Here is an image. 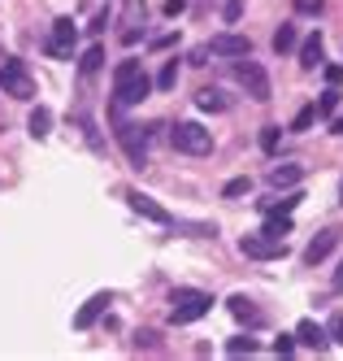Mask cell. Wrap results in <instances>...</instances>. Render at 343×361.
<instances>
[{
    "label": "cell",
    "mask_w": 343,
    "mask_h": 361,
    "mask_svg": "<svg viewBox=\"0 0 343 361\" xmlns=\"http://www.w3.org/2000/svg\"><path fill=\"white\" fill-rule=\"evenodd\" d=\"M335 109H339V87H326L318 100V118H335Z\"/></svg>",
    "instance_id": "cell-26"
},
{
    "label": "cell",
    "mask_w": 343,
    "mask_h": 361,
    "mask_svg": "<svg viewBox=\"0 0 343 361\" xmlns=\"http://www.w3.org/2000/svg\"><path fill=\"white\" fill-rule=\"evenodd\" d=\"M278 135H282V126H266V131H261V148L274 152L278 148Z\"/></svg>",
    "instance_id": "cell-29"
},
{
    "label": "cell",
    "mask_w": 343,
    "mask_h": 361,
    "mask_svg": "<svg viewBox=\"0 0 343 361\" xmlns=\"http://www.w3.org/2000/svg\"><path fill=\"white\" fill-rule=\"evenodd\" d=\"M109 305H113V292H96V296H92V300L74 314V326H78V331H87V326L104 314V309H109Z\"/></svg>",
    "instance_id": "cell-12"
},
{
    "label": "cell",
    "mask_w": 343,
    "mask_h": 361,
    "mask_svg": "<svg viewBox=\"0 0 343 361\" xmlns=\"http://www.w3.org/2000/svg\"><path fill=\"white\" fill-rule=\"evenodd\" d=\"M300 178H304V166L300 161H278L270 170V188H296Z\"/></svg>",
    "instance_id": "cell-15"
},
{
    "label": "cell",
    "mask_w": 343,
    "mask_h": 361,
    "mask_svg": "<svg viewBox=\"0 0 343 361\" xmlns=\"http://www.w3.org/2000/svg\"><path fill=\"white\" fill-rule=\"evenodd\" d=\"M322 5H326V0H296L300 13H322Z\"/></svg>",
    "instance_id": "cell-33"
},
{
    "label": "cell",
    "mask_w": 343,
    "mask_h": 361,
    "mask_svg": "<svg viewBox=\"0 0 343 361\" xmlns=\"http://www.w3.org/2000/svg\"><path fill=\"white\" fill-rule=\"evenodd\" d=\"M208 53L235 61V57H248V53H252V39H248V35H239V31H222V35L208 39Z\"/></svg>",
    "instance_id": "cell-9"
},
{
    "label": "cell",
    "mask_w": 343,
    "mask_h": 361,
    "mask_svg": "<svg viewBox=\"0 0 343 361\" xmlns=\"http://www.w3.org/2000/svg\"><path fill=\"white\" fill-rule=\"evenodd\" d=\"M226 309H230V314L239 318V322H248V326H261V322H266V314H261V309H256L248 296H230V300H226Z\"/></svg>",
    "instance_id": "cell-17"
},
{
    "label": "cell",
    "mask_w": 343,
    "mask_h": 361,
    "mask_svg": "<svg viewBox=\"0 0 343 361\" xmlns=\"http://www.w3.org/2000/svg\"><path fill=\"white\" fill-rule=\"evenodd\" d=\"M182 9H187V0H166V18H178Z\"/></svg>",
    "instance_id": "cell-36"
},
{
    "label": "cell",
    "mask_w": 343,
    "mask_h": 361,
    "mask_svg": "<svg viewBox=\"0 0 343 361\" xmlns=\"http://www.w3.org/2000/svg\"><path fill=\"white\" fill-rule=\"evenodd\" d=\"M335 244H339V231H322V235H318V240H313V244L304 248V262H308V266L326 262V257L335 252Z\"/></svg>",
    "instance_id": "cell-14"
},
{
    "label": "cell",
    "mask_w": 343,
    "mask_h": 361,
    "mask_svg": "<svg viewBox=\"0 0 343 361\" xmlns=\"http://www.w3.org/2000/svg\"><path fill=\"white\" fill-rule=\"evenodd\" d=\"M252 353H256L252 335H235V340H226V357H252Z\"/></svg>",
    "instance_id": "cell-23"
},
{
    "label": "cell",
    "mask_w": 343,
    "mask_h": 361,
    "mask_svg": "<svg viewBox=\"0 0 343 361\" xmlns=\"http://www.w3.org/2000/svg\"><path fill=\"white\" fill-rule=\"evenodd\" d=\"M126 200H130V209H135L139 218H148V222H156V226H170V222H174V214L166 209V204H156V200L144 196V192H126Z\"/></svg>",
    "instance_id": "cell-11"
},
{
    "label": "cell",
    "mask_w": 343,
    "mask_h": 361,
    "mask_svg": "<svg viewBox=\"0 0 343 361\" xmlns=\"http://www.w3.org/2000/svg\"><path fill=\"white\" fill-rule=\"evenodd\" d=\"M313 122H318V105H304V109L296 114V122H292V131H308Z\"/></svg>",
    "instance_id": "cell-27"
},
{
    "label": "cell",
    "mask_w": 343,
    "mask_h": 361,
    "mask_svg": "<svg viewBox=\"0 0 343 361\" xmlns=\"http://www.w3.org/2000/svg\"><path fill=\"white\" fill-rule=\"evenodd\" d=\"M230 74H235V83H239L252 100H270V74H266V66H261V61H252V53L248 57H235L230 61Z\"/></svg>",
    "instance_id": "cell-3"
},
{
    "label": "cell",
    "mask_w": 343,
    "mask_h": 361,
    "mask_svg": "<svg viewBox=\"0 0 343 361\" xmlns=\"http://www.w3.org/2000/svg\"><path fill=\"white\" fill-rule=\"evenodd\" d=\"M335 292H343V262H339V270H335Z\"/></svg>",
    "instance_id": "cell-38"
},
{
    "label": "cell",
    "mask_w": 343,
    "mask_h": 361,
    "mask_svg": "<svg viewBox=\"0 0 343 361\" xmlns=\"http://www.w3.org/2000/svg\"><path fill=\"white\" fill-rule=\"evenodd\" d=\"M339 204H343V188H339Z\"/></svg>",
    "instance_id": "cell-39"
},
{
    "label": "cell",
    "mask_w": 343,
    "mask_h": 361,
    "mask_svg": "<svg viewBox=\"0 0 343 361\" xmlns=\"http://www.w3.org/2000/svg\"><path fill=\"white\" fill-rule=\"evenodd\" d=\"M296 48H300V66H304V70H318V66H322V53H326L322 31H313V35H308L304 44H296Z\"/></svg>",
    "instance_id": "cell-16"
},
{
    "label": "cell",
    "mask_w": 343,
    "mask_h": 361,
    "mask_svg": "<svg viewBox=\"0 0 343 361\" xmlns=\"http://www.w3.org/2000/svg\"><path fill=\"white\" fill-rule=\"evenodd\" d=\"M296 344H304V348H318V353H322V348L330 344V335H326V326H322V322L304 318V322L296 326Z\"/></svg>",
    "instance_id": "cell-13"
},
{
    "label": "cell",
    "mask_w": 343,
    "mask_h": 361,
    "mask_svg": "<svg viewBox=\"0 0 343 361\" xmlns=\"http://www.w3.org/2000/svg\"><path fill=\"white\" fill-rule=\"evenodd\" d=\"M330 131H335V135H343V114H339V118H330Z\"/></svg>",
    "instance_id": "cell-37"
},
{
    "label": "cell",
    "mask_w": 343,
    "mask_h": 361,
    "mask_svg": "<svg viewBox=\"0 0 343 361\" xmlns=\"http://www.w3.org/2000/svg\"><path fill=\"white\" fill-rule=\"evenodd\" d=\"M239 252H244V257H252V262H278V257H287V240L244 235V240H239Z\"/></svg>",
    "instance_id": "cell-8"
},
{
    "label": "cell",
    "mask_w": 343,
    "mask_h": 361,
    "mask_svg": "<svg viewBox=\"0 0 343 361\" xmlns=\"http://www.w3.org/2000/svg\"><path fill=\"white\" fill-rule=\"evenodd\" d=\"M148 96H152V79H148L144 61H135V57L118 61V70H113V105L130 109V105H144Z\"/></svg>",
    "instance_id": "cell-1"
},
{
    "label": "cell",
    "mask_w": 343,
    "mask_h": 361,
    "mask_svg": "<svg viewBox=\"0 0 343 361\" xmlns=\"http://www.w3.org/2000/svg\"><path fill=\"white\" fill-rule=\"evenodd\" d=\"M26 126H31V135H35V140H44V135L52 131V114L39 105V109H31V122H26Z\"/></svg>",
    "instance_id": "cell-22"
},
{
    "label": "cell",
    "mask_w": 343,
    "mask_h": 361,
    "mask_svg": "<svg viewBox=\"0 0 343 361\" xmlns=\"http://www.w3.org/2000/svg\"><path fill=\"white\" fill-rule=\"evenodd\" d=\"M113 135H118V144L126 148V157L135 161V166L148 161V131H144V126H135V122H118Z\"/></svg>",
    "instance_id": "cell-7"
},
{
    "label": "cell",
    "mask_w": 343,
    "mask_h": 361,
    "mask_svg": "<svg viewBox=\"0 0 343 361\" xmlns=\"http://www.w3.org/2000/svg\"><path fill=\"white\" fill-rule=\"evenodd\" d=\"M326 335H330V340H339V344H343V314H335V322L326 326Z\"/></svg>",
    "instance_id": "cell-34"
},
{
    "label": "cell",
    "mask_w": 343,
    "mask_h": 361,
    "mask_svg": "<svg viewBox=\"0 0 343 361\" xmlns=\"http://www.w3.org/2000/svg\"><path fill=\"white\" fill-rule=\"evenodd\" d=\"M248 192H252V178H230L222 188V196H248Z\"/></svg>",
    "instance_id": "cell-28"
},
{
    "label": "cell",
    "mask_w": 343,
    "mask_h": 361,
    "mask_svg": "<svg viewBox=\"0 0 343 361\" xmlns=\"http://www.w3.org/2000/svg\"><path fill=\"white\" fill-rule=\"evenodd\" d=\"M196 105H200L204 114H222V109H230V100H226L222 87H204V92L196 96Z\"/></svg>",
    "instance_id": "cell-19"
},
{
    "label": "cell",
    "mask_w": 343,
    "mask_h": 361,
    "mask_svg": "<svg viewBox=\"0 0 343 361\" xmlns=\"http://www.w3.org/2000/svg\"><path fill=\"white\" fill-rule=\"evenodd\" d=\"M100 66H104V48H100V44H92L87 53H83V61H78V70H83V74H96Z\"/></svg>",
    "instance_id": "cell-24"
},
{
    "label": "cell",
    "mask_w": 343,
    "mask_h": 361,
    "mask_svg": "<svg viewBox=\"0 0 343 361\" xmlns=\"http://www.w3.org/2000/svg\"><path fill=\"white\" fill-rule=\"evenodd\" d=\"M222 18H226V22H239V18H244V0H226V5H222Z\"/></svg>",
    "instance_id": "cell-30"
},
{
    "label": "cell",
    "mask_w": 343,
    "mask_h": 361,
    "mask_svg": "<svg viewBox=\"0 0 343 361\" xmlns=\"http://www.w3.org/2000/svg\"><path fill=\"white\" fill-rule=\"evenodd\" d=\"M170 144L178 152H187V157H208L213 152V131H204L200 122H178L170 131Z\"/></svg>",
    "instance_id": "cell-5"
},
{
    "label": "cell",
    "mask_w": 343,
    "mask_h": 361,
    "mask_svg": "<svg viewBox=\"0 0 343 361\" xmlns=\"http://www.w3.org/2000/svg\"><path fill=\"white\" fill-rule=\"evenodd\" d=\"M74 39H78L74 18H57V22H52V31L44 35V53L57 57V61H70L74 57Z\"/></svg>",
    "instance_id": "cell-6"
},
{
    "label": "cell",
    "mask_w": 343,
    "mask_h": 361,
    "mask_svg": "<svg viewBox=\"0 0 343 361\" xmlns=\"http://www.w3.org/2000/svg\"><path fill=\"white\" fill-rule=\"evenodd\" d=\"M0 87H5V96H13V100H31L35 96V79H31V70H26L22 57H0Z\"/></svg>",
    "instance_id": "cell-4"
},
{
    "label": "cell",
    "mask_w": 343,
    "mask_h": 361,
    "mask_svg": "<svg viewBox=\"0 0 343 361\" xmlns=\"http://www.w3.org/2000/svg\"><path fill=\"white\" fill-rule=\"evenodd\" d=\"M261 235H270V240H287L292 235V214H270L266 226H261Z\"/></svg>",
    "instance_id": "cell-20"
},
{
    "label": "cell",
    "mask_w": 343,
    "mask_h": 361,
    "mask_svg": "<svg viewBox=\"0 0 343 361\" xmlns=\"http://www.w3.org/2000/svg\"><path fill=\"white\" fill-rule=\"evenodd\" d=\"M170 305H174V309H170V322H174V326H187V322L204 318L208 309H213V296L200 292V288H178Z\"/></svg>",
    "instance_id": "cell-2"
},
{
    "label": "cell",
    "mask_w": 343,
    "mask_h": 361,
    "mask_svg": "<svg viewBox=\"0 0 343 361\" xmlns=\"http://www.w3.org/2000/svg\"><path fill=\"white\" fill-rule=\"evenodd\" d=\"M300 200H304L300 192H282V196H274V200H256V209H261V214H292Z\"/></svg>",
    "instance_id": "cell-18"
},
{
    "label": "cell",
    "mask_w": 343,
    "mask_h": 361,
    "mask_svg": "<svg viewBox=\"0 0 343 361\" xmlns=\"http://www.w3.org/2000/svg\"><path fill=\"white\" fill-rule=\"evenodd\" d=\"M274 353H278V357H292V353H296V335H282V340H274Z\"/></svg>",
    "instance_id": "cell-31"
},
{
    "label": "cell",
    "mask_w": 343,
    "mask_h": 361,
    "mask_svg": "<svg viewBox=\"0 0 343 361\" xmlns=\"http://www.w3.org/2000/svg\"><path fill=\"white\" fill-rule=\"evenodd\" d=\"M144 22H148V5H144V0H126V5H122V39L135 44L144 35Z\"/></svg>",
    "instance_id": "cell-10"
},
{
    "label": "cell",
    "mask_w": 343,
    "mask_h": 361,
    "mask_svg": "<svg viewBox=\"0 0 343 361\" xmlns=\"http://www.w3.org/2000/svg\"><path fill=\"white\" fill-rule=\"evenodd\" d=\"M135 348H156V331H139L135 335Z\"/></svg>",
    "instance_id": "cell-32"
},
{
    "label": "cell",
    "mask_w": 343,
    "mask_h": 361,
    "mask_svg": "<svg viewBox=\"0 0 343 361\" xmlns=\"http://www.w3.org/2000/svg\"><path fill=\"white\" fill-rule=\"evenodd\" d=\"M326 83H330V87L343 83V66H326Z\"/></svg>",
    "instance_id": "cell-35"
},
{
    "label": "cell",
    "mask_w": 343,
    "mask_h": 361,
    "mask_svg": "<svg viewBox=\"0 0 343 361\" xmlns=\"http://www.w3.org/2000/svg\"><path fill=\"white\" fill-rule=\"evenodd\" d=\"M174 83H178V57L161 66V74H156V83H152V87H161V92H170Z\"/></svg>",
    "instance_id": "cell-25"
},
{
    "label": "cell",
    "mask_w": 343,
    "mask_h": 361,
    "mask_svg": "<svg viewBox=\"0 0 343 361\" xmlns=\"http://www.w3.org/2000/svg\"><path fill=\"white\" fill-rule=\"evenodd\" d=\"M296 44H300L296 22H282V27L274 31V53H296Z\"/></svg>",
    "instance_id": "cell-21"
}]
</instances>
